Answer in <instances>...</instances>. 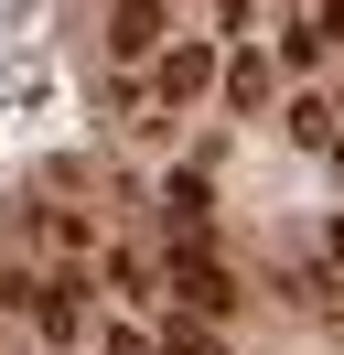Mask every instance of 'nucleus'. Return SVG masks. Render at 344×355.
<instances>
[{
  "instance_id": "2",
  "label": "nucleus",
  "mask_w": 344,
  "mask_h": 355,
  "mask_svg": "<svg viewBox=\"0 0 344 355\" xmlns=\"http://www.w3.org/2000/svg\"><path fill=\"white\" fill-rule=\"evenodd\" d=\"M215 76H226V65H215V44H172V54H162V65H150V87H162V97H172V108H194V97H205V87H215Z\"/></svg>"
},
{
  "instance_id": "3",
  "label": "nucleus",
  "mask_w": 344,
  "mask_h": 355,
  "mask_svg": "<svg viewBox=\"0 0 344 355\" xmlns=\"http://www.w3.org/2000/svg\"><path fill=\"white\" fill-rule=\"evenodd\" d=\"M162 11L172 0H119V11H108V54H150L162 44Z\"/></svg>"
},
{
  "instance_id": "6",
  "label": "nucleus",
  "mask_w": 344,
  "mask_h": 355,
  "mask_svg": "<svg viewBox=\"0 0 344 355\" xmlns=\"http://www.w3.org/2000/svg\"><path fill=\"white\" fill-rule=\"evenodd\" d=\"M291 130L312 140V151H334V140H344V130H334V108H322V97H301V108H291Z\"/></svg>"
},
{
  "instance_id": "4",
  "label": "nucleus",
  "mask_w": 344,
  "mask_h": 355,
  "mask_svg": "<svg viewBox=\"0 0 344 355\" xmlns=\"http://www.w3.org/2000/svg\"><path fill=\"white\" fill-rule=\"evenodd\" d=\"M162 205H172V226H183V237H205V226H215V183H205V173H172Z\"/></svg>"
},
{
  "instance_id": "7",
  "label": "nucleus",
  "mask_w": 344,
  "mask_h": 355,
  "mask_svg": "<svg viewBox=\"0 0 344 355\" xmlns=\"http://www.w3.org/2000/svg\"><path fill=\"white\" fill-rule=\"evenodd\" d=\"M312 33H322V44H344V0H322V11H312Z\"/></svg>"
},
{
  "instance_id": "8",
  "label": "nucleus",
  "mask_w": 344,
  "mask_h": 355,
  "mask_svg": "<svg viewBox=\"0 0 344 355\" xmlns=\"http://www.w3.org/2000/svg\"><path fill=\"white\" fill-rule=\"evenodd\" d=\"M215 11H226V33H237V22H248V0H215Z\"/></svg>"
},
{
  "instance_id": "5",
  "label": "nucleus",
  "mask_w": 344,
  "mask_h": 355,
  "mask_svg": "<svg viewBox=\"0 0 344 355\" xmlns=\"http://www.w3.org/2000/svg\"><path fill=\"white\" fill-rule=\"evenodd\" d=\"M258 97H269V65L258 54H226V108H258Z\"/></svg>"
},
{
  "instance_id": "9",
  "label": "nucleus",
  "mask_w": 344,
  "mask_h": 355,
  "mask_svg": "<svg viewBox=\"0 0 344 355\" xmlns=\"http://www.w3.org/2000/svg\"><path fill=\"white\" fill-rule=\"evenodd\" d=\"M322 248H334V269H344V226H334V237H322Z\"/></svg>"
},
{
  "instance_id": "10",
  "label": "nucleus",
  "mask_w": 344,
  "mask_h": 355,
  "mask_svg": "<svg viewBox=\"0 0 344 355\" xmlns=\"http://www.w3.org/2000/svg\"><path fill=\"white\" fill-rule=\"evenodd\" d=\"M334 173H344V140H334Z\"/></svg>"
},
{
  "instance_id": "1",
  "label": "nucleus",
  "mask_w": 344,
  "mask_h": 355,
  "mask_svg": "<svg viewBox=\"0 0 344 355\" xmlns=\"http://www.w3.org/2000/svg\"><path fill=\"white\" fill-rule=\"evenodd\" d=\"M172 291H183V302L205 312V323H215V312L237 302V291H226V259H215L205 237H183V248H172Z\"/></svg>"
}]
</instances>
